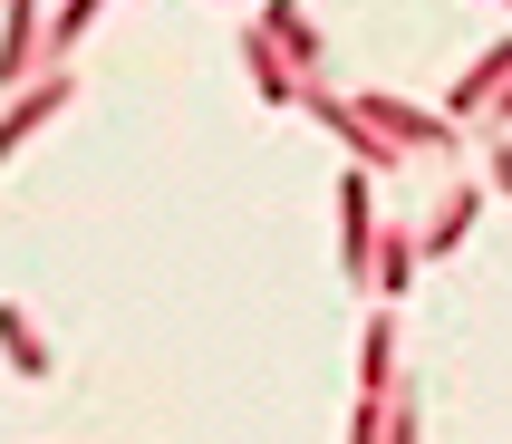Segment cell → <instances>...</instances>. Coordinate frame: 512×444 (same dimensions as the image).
<instances>
[{"label": "cell", "mask_w": 512, "mask_h": 444, "mask_svg": "<svg viewBox=\"0 0 512 444\" xmlns=\"http://www.w3.org/2000/svg\"><path fill=\"white\" fill-rule=\"evenodd\" d=\"M348 107H358V126H368L387 155H435V165L455 155V126H445V116H426V107H406V97H377V87H358Z\"/></svg>", "instance_id": "1"}, {"label": "cell", "mask_w": 512, "mask_h": 444, "mask_svg": "<svg viewBox=\"0 0 512 444\" xmlns=\"http://www.w3.org/2000/svg\"><path fill=\"white\" fill-rule=\"evenodd\" d=\"M39 58H49V10L39 0H10L0 10V87H39L49 78Z\"/></svg>", "instance_id": "2"}, {"label": "cell", "mask_w": 512, "mask_h": 444, "mask_svg": "<svg viewBox=\"0 0 512 444\" xmlns=\"http://www.w3.org/2000/svg\"><path fill=\"white\" fill-rule=\"evenodd\" d=\"M368 261H377V203H368V174L348 165V184H339V271H348V290L368 280Z\"/></svg>", "instance_id": "3"}, {"label": "cell", "mask_w": 512, "mask_h": 444, "mask_svg": "<svg viewBox=\"0 0 512 444\" xmlns=\"http://www.w3.org/2000/svg\"><path fill=\"white\" fill-rule=\"evenodd\" d=\"M252 29L271 39V49H281V68H290V78L310 87V68H319V29H310V10H300V0H271Z\"/></svg>", "instance_id": "4"}, {"label": "cell", "mask_w": 512, "mask_h": 444, "mask_svg": "<svg viewBox=\"0 0 512 444\" xmlns=\"http://www.w3.org/2000/svg\"><path fill=\"white\" fill-rule=\"evenodd\" d=\"M503 87H512V29L493 39L484 58H474V68H464V78H455V97H445V126H455V116H484Z\"/></svg>", "instance_id": "5"}, {"label": "cell", "mask_w": 512, "mask_h": 444, "mask_svg": "<svg viewBox=\"0 0 512 444\" xmlns=\"http://www.w3.org/2000/svg\"><path fill=\"white\" fill-rule=\"evenodd\" d=\"M58 107H68V68H49V78H39V87H20V107L0 116V165H10V155H20V145L39 136V126H49Z\"/></svg>", "instance_id": "6"}, {"label": "cell", "mask_w": 512, "mask_h": 444, "mask_svg": "<svg viewBox=\"0 0 512 444\" xmlns=\"http://www.w3.org/2000/svg\"><path fill=\"white\" fill-rule=\"evenodd\" d=\"M0 358L20 367L29 387H49V338L29 329V309H10V300H0Z\"/></svg>", "instance_id": "7"}, {"label": "cell", "mask_w": 512, "mask_h": 444, "mask_svg": "<svg viewBox=\"0 0 512 444\" xmlns=\"http://www.w3.org/2000/svg\"><path fill=\"white\" fill-rule=\"evenodd\" d=\"M242 58H252V87H261V107H300V97H310V87H300V78H290V68H281V49H271L261 29H252V39H242Z\"/></svg>", "instance_id": "8"}, {"label": "cell", "mask_w": 512, "mask_h": 444, "mask_svg": "<svg viewBox=\"0 0 512 444\" xmlns=\"http://www.w3.org/2000/svg\"><path fill=\"white\" fill-rule=\"evenodd\" d=\"M474 213H484V194H474V184H464V194L445 203V213H435L426 232H416V261H445V251H455L464 232H474Z\"/></svg>", "instance_id": "9"}, {"label": "cell", "mask_w": 512, "mask_h": 444, "mask_svg": "<svg viewBox=\"0 0 512 444\" xmlns=\"http://www.w3.org/2000/svg\"><path fill=\"white\" fill-rule=\"evenodd\" d=\"M426 271V261H416V232H377V261H368V290H387V300H397L406 280Z\"/></svg>", "instance_id": "10"}, {"label": "cell", "mask_w": 512, "mask_h": 444, "mask_svg": "<svg viewBox=\"0 0 512 444\" xmlns=\"http://www.w3.org/2000/svg\"><path fill=\"white\" fill-rule=\"evenodd\" d=\"M358 396H397V319H368V367H358Z\"/></svg>", "instance_id": "11"}, {"label": "cell", "mask_w": 512, "mask_h": 444, "mask_svg": "<svg viewBox=\"0 0 512 444\" xmlns=\"http://www.w3.org/2000/svg\"><path fill=\"white\" fill-rule=\"evenodd\" d=\"M87 29H97V0H68V10H49V68H58L68 49H78Z\"/></svg>", "instance_id": "12"}, {"label": "cell", "mask_w": 512, "mask_h": 444, "mask_svg": "<svg viewBox=\"0 0 512 444\" xmlns=\"http://www.w3.org/2000/svg\"><path fill=\"white\" fill-rule=\"evenodd\" d=\"M387 444H416V396L397 387V406H387Z\"/></svg>", "instance_id": "13"}, {"label": "cell", "mask_w": 512, "mask_h": 444, "mask_svg": "<svg viewBox=\"0 0 512 444\" xmlns=\"http://www.w3.org/2000/svg\"><path fill=\"white\" fill-rule=\"evenodd\" d=\"M493 194H512V136H493Z\"/></svg>", "instance_id": "14"}]
</instances>
